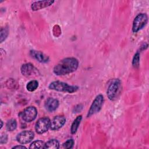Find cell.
Wrapping results in <instances>:
<instances>
[{"mask_svg": "<svg viewBox=\"0 0 149 149\" xmlns=\"http://www.w3.org/2000/svg\"><path fill=\"white\" fill-rule=\"evenodd\" d=\"M37 110L36 107L30 106L25 108L21 113L22 119L26 122L33 121L37 117Z\"/></svg>", "mask_w": 149, "mask_h": 149, "instance_id": "7", "label": "cell"}, {"mask_svg": "<svg viewBox=\"0 0 149 149\" xmlns=\"http://www.w3.org/2000/svg\"><path fill=\"white\" fill-rule=\"evenodd\" d=\"M8 141V136L6 134H2L1 136V139H0V143L1 144H5Z\"/></svg>", "mask_w": 149, "mask_h": 149, "instance_id": "22", "label": "cell"}, {"mask_svg": "<svg viewBox=\"0 0 149 149\" xmlns=\"http://www.w3.org/2000/svg\"><path fill=\"white\" fill-rule=\"evenodd\" d=\"M54 1L52 0H45V1H38L33 2L31 5V8L33 10L36 11L41 9L47 8L51 6L54 3Z\"/></svg>", "mask_w": 149, "mask_h": 149, "instance_id": "11", "label": "cell"}, {"mask_svg": "<svg viewBox=\"0 0 149 149\" xmlns=\"http://www.w3.org/2000/svg\"><path fill=\"white\" fill-rule=\"evenodd\" d=\"M83 109V105H81V104H79L76 106H75L73 108V113H77L80 111H81Z\"/></svg>", "mask_w": 149, "mask_h": 149, "instance_id": "23", "label": "cell"}, {"mask_svg": "<svg viewBox=\"0 0 149 149\" xmlns=\"http://www.w3.org/2000/svg\"><path fill=\"white\" fill-rule=\"evenodd\" d=\"M9 34V29L8 27H5L1 29V31H0V41L1 42H2L5 39L7 38Z\"/></svg>", "mask_w": 149, "mask_h": 149, "instance_id": "19", "label": "cell"}, {"mask_svg": "<svg viewBox=\"0 0 149 149\" xmlns=\"http://www.w3.org/2000/svg\"><path fill=\"white\" fill-rule=\"evenodd\" d=\"M51 120L48 118L44 117L39 119L35 125V130L38 134H42L50 129Z\"/></svg>", "mask_w": 149, "mask_h": 149, "instance_id": "6", "label": "cell"}, {"mask_svg": "<svg viewBox=\"0 0 149 149\" xmlns=\"http://www.w3.org/2000/svg\"><path fill=\"white\" fill-rule=\"evenodd\" d=\"M48 88L51 90L68 93H74L79 89V87L77 86L69 85L66 83L60 81H54L51 82L48 86Z\"/></svg>", "mask_w": 149, "mask_h": 149, "instance_id": "2", "label": "cell"}, {"mask_svg": "<svg viewBox=\"0 0 149 149\" xmlns=\"http://www.w3.org/2000/svg\"><path fill=\"white\" fill-rule=\"evenodd\" d=\"M38 87V82L36 80H33L27 83L26 88L29 91L32 92L35 91Z\"/></svg>", "mask_w": 149, "mask_h": 149, "instance_id": "16", "label": "cell"}, {"mask_svg": "<svg viewBox=\"0 0 149 149\" xmlns=\"http://www.w3.org/2000/svg\"><path fill=\"white\" fill-rule=\"evenodd\" d=\"M44 144L42 140H36L31 143L29 148H43Z\"/></svg>", "mask_w": 149, "mask_h": 149, "instance_id": "18", "label": "cell"}, {"mask_svg": "<svg viewBox=\"0 0 149 149\" xmlns=\"http://www.w3.org/2000/svg\"><path fill=\"white\" fill-rule=\"evenodd\" d=\"M147 22L148 17L146 13H140L137 15L133 22V32L137 33L139 30H141L146 25Z\"/></svg>", "mask_w": 149, "mask_h": 149, "instance_id": "5", "label": "cell"}, {"mask_svg": "<svg viewBox=\"0 0 149 149\" xmlns=\"http://www.w3.org/2000/svg\"><path fill=\"white\" fill-rule=\"evenodd\" d=\"M74 144V141L73 139H68L65 143H63V147L65 148L69 149L73 147Z\"/></svg>", "mask_w": 149, "mask_h": 149, "instance_id": "21", "label": "cell"}, {"mask_svg": "<svg viewBox=\"0 0 149 149\" xmlns=\"http://www.w3.org/2000/svg\"><path fill=\"white\" fill-rule=\"evenodd\" d=\"M82 119V116L79 115L76 117V118L74 120L73 123H72L71 125V128H70V132L72 134H75L79 128V126L80 124V122Z\"/></svg>", "mask_w": 149, "mask_h": 149, "instance_id": "15", "label": "cell"}, {"mask_svg": "<svg viewBox=\"0 0 149 149\" xmlns=\"http://www.w3.org/2000/svg\"><path fill=\"white\" fill-rule=\"evenodd\" d=\"M104 101V99L102 95L99 94L97 95L94 101H93L91 105L90 106V108L87 115V117H90L92 115L98 113L101 109Z\"/></svg>", "mask_w": 149, "mask_h": 149, "instance_id": "4", "label": "cell"}, {"mask_svg": "<svg viewBox=\"0 0 149 149\" xmlns=\"http://www.w3.org/2000/svg\"><path fill=\"white\" fill-rule=\"evenodd\" d=\"M34 137V133L31 130H24L19 133L16 136V140L22 144L31 142Z\"/></svg>", "mask_w": 149, "mask_h": 149, "instance_id": "8", "label": "cell"}, {"mask_svg": "<svg viewBox=\"0 0 149 149\" xmlns=\"http://www.w3.org/2000/svg\"><path fill=\"white\" fill-rule=\"evenodd\" d=\"M65 122L66 118L64 116L57 115L51 121L50 129L52 130H58L65 125Z\"/></svg>", "mask_w": 149, "mask_h": 149, "instance_id": "9", "label": "cell"}, {"mask_svg": "<svg viewBox=\"0 0 149 149\" xmlns=\"http://www.w3.org/2000/svg\"><path fill=\"white\" fill-rule=\"evenodd\" d=\"M121 90V81L119 79L111 81L107 88V96L111 101L116 100L119 97Z\"/></svg>", "mask_w": 149, "mask_h": 149, "instance_id": "3", "label": "cell"}, {"mask_svg": "<svg viewBox=\"0 0 149 149\" xmlns=\"http://www.w3.org/2000/svg\"><path fill=\"white\" fill-rule=\"evenodd\" d=\"M20 71L22 74L25 76H31L34 74H37L38 72L34 65L30 63L22 65L20 68Z\"/></svg>", "mask_w": 149, "mask_h": 149, "instance_id": "10", "label": "cell"}, {"mask_svg": "<svg viewBox=\"0 0 149 149\" xmlns=\"http://www.w3.org/2000/svg\"><path fill=\"white\" fill-rule=\"evenodd\" d=\"M140 63V53L139 52H137L133 58L132 61V65L133 67L134 68H138L139 66Z\"/></svg>", "mask_w": 149, "mask_h": 149, "instance_id": "20", "label": "cell"}, {"mask_svg": "<svg viewBox=\"0 0 149 149\" xmlns=\"http://www.w3.org/2000/svg\"><path fill=\"white\" fill-rule=\"evenodd\" d=\"M59 147V143L56 139H51L47 141L44 146L43 148L47 149H58Z\"/></svg>", "mask_w": 149, "mask_h": 149, "instance_id": "14", "label": "cell"}, {"mask_svg": "<svg viewBox=\"0 0 149 149\" xmlns=\"http://www.w3.org/2000/svg\"><path fill=\"white\" fill-rule=\"evenodd\" d=\"M1 127H0V129H2V126H3V123H2V120H1Z\"/></svg>", "mask_w": 149, "mask_h": 149, "instance_id": "25", "label": "cell"}, {"mask_svg": "<svg viewBox=\"0 0 149 149\" xmlns=\"http://www.w3.org/2000/svg\"><path fill=\"white\" fill-rule=\"evenodd\" d=\"M59 106V101L57 99L49 97L45 102L44 107L49 112L55 111Z\"/></svg>", "mask_w": 149, "mask_h": 149, "instance_id": "12", "label": "cell"}, {"mask_svg": "<svg viewBox=\"0 0 149 149\" xmlns=\"http://www.w3.org/2000/svg\"><path fill=\"white\" fill-rule=\"evenodd\" d=\"M17 127V122L15 119L9 120L6 124V128L8 131L12 132L15 130Z\"/></svg>", "mask_w": 149, "mask_h": 149, "instance_id": "17", "label": "cell"}, {"mask_svg": "<svg viewBox=\"0 0 149 149\" xmlns=\"http://www.w3.org/2000/svg\"><path fill=\"white\" fill-rule=\"evenodd\" d=\"M79 66L78 60L73 57H68L61 60L54 68L53 72L57 76H63L76 70Z\"/></svg>", "mask_w": 149, "mask_h": 149, "instance_id": "1", "label": "cell"}, {"mask_svg": "<svg viewBox=\"0 0 149 149\" xmlns=\"http://www.w3.org/2000/svg\"><path fill=\"white\" fill-rule=\"evenodd\" d=\"M12 148H22V149H23V148H26V147H24V146H14L12 147Z\"/></svg>", "mask_w": 149, "mask_h": 149, "instance_id": "24", "label": "cell"}, {"mask_svg": "<svg viewBox=\"0 0 149 149\" xmlns=\"http://www.w3.org/2000/svg\"><path fill=\"white\" fill-rule=\"evenodd\" d=\"M30 54L32 58H33L39 62L46 63L49 61V57L41 51L31 50L30 52Z\"/></svg>", "mask_w": 149, "mask_h": 149, "instance_id": "13", "label": "cell"}]
</instances>
